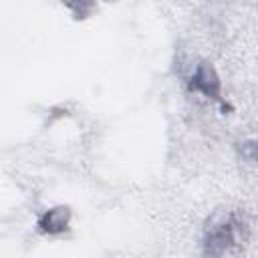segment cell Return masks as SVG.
<instances>
[{"label":"cell","mask_w":258,"mask_h":258,"mask_svg":"<svg viewBox=\"0 0 258 258\" xmlns=\"http://www.w3.org/2000/svg\"><path fill=\"white\" fill-rule=\"evenodd\" d=\"M64 224H67V218H64V212L62 210L48 212L46 214V222H42L44 230H48V232H58V230L64 228Z\"/></svg>","instance_id":"obj_1"}]
</instances>
